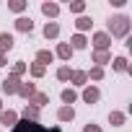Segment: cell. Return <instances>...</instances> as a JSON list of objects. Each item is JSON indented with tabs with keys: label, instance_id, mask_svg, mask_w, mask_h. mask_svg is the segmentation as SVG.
Here are the masks:
<instances>
[{
	"label": "cell",
	"instance_id": "5bb4252c",
	"mask_svg": "<svg viewBox=\"0 0 132 132\" xmlns=\"http://www.w3.org/2000/svg\"><path fill=\"white\" fill-rule=\"evenodd\" d=\"M57 119L65 122V124L73 122V119H75V109H73V106H60V109H57Z\"/></svg>",
	"mask_w": 132,
	"mask_h": 132
},
{
	"label": "cell",
	"instance_id": "44dd1931",
	"mask_svg": "<svg viewBox=\"0 0 132 132\" xmlns=\"http://www.w3.org/2000/svg\"><path fill=\"white\" fill-rule=\"evenodd\" d=\"M36 62L47 68L49 62H54V52H49V49H39V52H36Z\"/></svg>",
	"mask_w": 132,
	"mask_h": 132
},
{
	"label": "cell",
	"instance_id": "2e32d148",
	"mask_svg": "<svg viewBox=\"0 0 132 132\" xmlns=\"http://www.w3.org/2000/svg\"><path fill=\"white\" fill-rule=\"evenodd\" d=\"M60 36V23L57 21H47L44 23V39H57Z\"/></svg>",
	"mask_w": 132,
	"mask_h": 132
},
{
	"label": "cell",
	"instance_id": "ffe728a7",
	"mask_svg": "<svg viewBox=\"0 0 132 132\" xmlns=\"http://www.w3.org/2000/svg\"><path fill=\"white\" fill-rule=\"evenodd\" d=\"M60 98H62V106H73V104L78 101V93H75L73 88H65V91L60 93Z\"/></svg>",
	"mask_w": 132,
	"mask_h": 132
},
{
	"label": "cell",
	"instance_id": "ba28073f",
	"mask_svg": "<svg viewBox=\"0 0 132 132\" xmlns=\"http://www.w3.org/2000/svg\"><path fill=\"white\" fill-rule=\"evenodd\" d=\"M18 86H21V78H13V75H8V78L3 80V93H5V96H13V93L18 91Z\"/></svg>",
	"mask_w": 132,
	"mask_h": 132
},
{
	"label": "cell",
	"instance_id": "277c9868",
	"mask_svg": "<svg viewBox=\"0 0 132 132\" xmlns=\"http://www.w3.org/2000/svg\"><path fill=\"white\" fill-rule=\"evenodd\" d=\"M0 124L8 127V129H13V127L18 124V114H16L13 109H3V111H0Z\"/></svg>",
	"mask_w": 132,
	"mask_h": 132
},
{
	"label": "cell",
	"instance_id": "cb8c5ba5",
	"mask_svg": "<svg viewBox=\"0 0 132 132\" xmlns=\"http://www.w3.org/2000/svg\"><path fill=\"white\" fill-rule=\"evenodd\" d=\"M91 26H93V21H91L88 16H78V18H75V29H78V34H83V31H88Z\"/></svg>",
	"mask_w": 132,
	"mask_h": 132
},
{
	"label": "cell",
	"instance_id": "7402d4cb",
	"mask_svg": "<svg viewBox=\"0 0 132 132\" xmlns=\"http://www.w3.org/2000/svg\"><path fill=\"white\" fill-rule=\"evenodd\" d=\"M127 122V114L124 111H109V124L111 127H122Z\"/></svg>",
	"mask_w": 132,
	"mask_h": 132
},
{
	"label": "cell",
	"instance_id": "4316f807",
	"mask_svg": "<svg viewBox=\"0 0 132 132\" xmlns=\"http://www.w3.org/2000/svg\"><path fill=\"white\" fill-rule=\"evenodd\" d=\"M70 75H73V70L68 68V65L57 68V80H60V83H68V80H70Z\"/></svg>",
	"mask_w": 132,
	"mask_h": 132
},
{
	"label": "cell",
	"instance_id": "d6986e66",
	"mask_svg": "<svg viewBox=\"0 0 132 132\" xmlns=\"http://www.w3.org/2000/svg\"><path fill=\"white\" fill-rule=\"evenodd\" d=\"M42 13L54 21V18L60 16V5H57V3H42Z\"/></svg>",
	"mask_w": 132,
	"mask_h": 132
},
{
	"label": "cell",
	"instance_id": "603a6c76",
	"mask_svg": "<svg viewBox=\"0 0 132 132\" xmlns=\"http://www.w3.org/2000/svg\"><path fill=\"white\" fill-rule=\"evenodd\" d=\"M44 73H47V68H44V65H39V62H31V65H29V75H31L34 80L44 78Z\"/></svg>",
	"mask_w": 132,
	"mask_h": 132
},
{
	"label": "cell",
	"instance_id": "e0dca14e",
	"mask_svg": "<svg viewBox=\"0 0 132 132\" xmlns=\"http://www.w3.org/2000/svg\"><path fill=\"white\" fill-rule=\"evenodd\" d=\"M16 93H18L21 98H26V101H29V98H31V96L36 93V83H21Z\"/></svg>",
	"mask_w": 132,
	"mask_h": 132
},
{
	"label": "cell",
	"instance_id": "ac0fdd59",
	"mask_svg": "<svg viewBox=\"0 0 132 132\" xmlns=\"http://www.w3.org/2000/svg\"><path fill=\"white\" fill-rule=\"evenodd\" d=\"M29 104H31V106H36V109H42V106H47V104H49V93H42V91H36V93L29 98Z\"/></svg>",
	"mask_w": 132,
	"mask_h": 132
},
{
	"label": "cell",
	"instance_id": "83f0119b",
	"mask_svg": "<svg viewBox=\"0 0 132 132\" xmlns=\"http://www.w3.org/2000/svg\"><path fill=\"white\" fill-rule=\"evenodd\" d=\"M86 75H88V80H104V68H93L91 70H86Z\"/></svg>",
	"mask_w": 132,
	"mask_h": 132
},
{
	"label": "cell",
	"instance_id": "d4e9b609",
	"mask_svg": "<svg viewBox=\"0 0 132 132\" xmlns=\"http://www.w3.org/2000/svg\"><path fill=\"white\" fill-rule=\"evenodd\" d=\"M26 73H29V65H26V62H21V60L13 62V68H11V75H13V78H21V75H26Z\"/></svg>",
	"mask_w": 132,
	"mask_h": 132
},
{
	"label": "cell",
	"instance_id": "8992f818",
	"mask_svg": "<svg viewBox=\"0 0 132 132\" xmlns=\"http://www.w3.org/2000/svg\"><path fill=\"white\" fill-rule=\"evenodd\" d=\"M54 57H60L62 62H70V57H73V49H70V44H68V42H57Z\"/></svg>",
	"mask_w": 132,
	"mask_h": 132
},
{
	"label": "cell",
	"instance_id": "1f68e13d",
	"mask_svg": "<svg viewBox=\"0 0 132 132\" xmlns=\"http://www.w3.org/2000/svg\"><path fill=\"white\" fill-rule=\"evenodd\" d=\"M0 111H3V101H0Z\"/></svg>",
	"mask_w": 132,
	"mask_h": 132
},
{
	"label": "cell",
	"instance_id": "f1b7e54d",
	"mask_svg": "<svg viewBox=\"0 0 132 132\" xmlns=\"http://www.w3.org/2000/svg\"><path fill=\"white\" fill-rule=\"evenodd\" d=\"M83 11H86V0H73V3H70V13L83 16Z\"/></svg>",
	"mask_w": 132,
	"mask_h": 132
},
{
	"label": "cell",
	"instance_id": "7a4b0ae2",
	"mask_svg": "<svg viewBox=\"0 0 132 132\" xmlns=\"http://www.w3.org/2000/svg\"><path fill=\"white\" fill-rule=\"evenodd\" d=\"M11 132H62V129H60V127H42L39 122H26V119H18V124H16Z\"/></svg>",
	"mask_w": 132,
	"mask_h": 132
},
{
	"label": "cell",
	"instance_id": "7c38bea8",
	"mask_svg": "<svg viewBox=\"0 0 132 132\" xmlns=\"http://www.w3.org/2000/svg\"><path fill=\"white\" fill-rule=\"evenodd\" d=\"M39 114H42V109H36V106H31V104H26L23 111H21V117H23L26 122H39Z\"/></svg>",
	"mask_w": 132,
	"mask_h": 132
},
{
	"label": "cell",
	"instance_id": "9c48e42d",
	"mask_svg": "<svg viewBox=\"0 0 132 132\" xmlns=\"http://www.w3.org/2000/svg\"><path fill=\"white\" fill-rule=\"evenodd\" d=\"M16 47V39H13V34H8V31H0V52H11Z\"/></svg>",
	"mask_w": 132,
	"mask_h": 132
},
{
	"label": "cell",
	"instance_id": "30bf717a",
	"mask_svg": "<svg viewBox=\"0 0 132 132\" xmlns=\"http://www.w3.org/2000/svg\"><path fill=\"white\" fill-rule=\"evenodd\" d=\"M70 83H73L75 88H86V86H88V75H86V70H73Z\"/></svg>",
	"mask_w": 132,
	"mask_h": 132
},
{
	"label": "cell",
	"instance_id": "6da1fadb",
	"mask_svg": "<svg viewBox=\"0 0 132 132\" xmlns=\"http://www.w3.org/2000/svg\"><path fill=\"white\" fill-rule=\"evenodd\" d=\"M129 29H132V18L124 16V13H117V16H111L106 21V34L114 36V39H127Z\"/></svg>",
	"mask_w": 132,
	"mask_h": 132
},
{
	"label": "cell",
	"instance_id": "3957f363",
	"mask_svg": "<svg viewBox=\"0 0 132 132\" xmlns=\"http://www.w3.org/2000/svg\"><path fill=\"white\" fill-rule=\"evenodd\" d=\"M91 42H93V49L96 52H109V47H111V36L106 31H96L91 36Z\"/></svg>",
	"mask_w": 132,
	"mask_h": 132
},
{
	"label": "cell",
	"instance_id": "4fadbf2b",
	"mask_svg": "<svg viewBox=\"0 0 132 132\" xmlns=\"http://www.w3.org/2000/svg\"><path fill=\"white\" fill-rule=\"evenodd\" d=\"M111 70H114V73H129V62H127V57H122V54L114 57V60H111Z\"/></svg>",
	"mask_w": 132,
	"mask_h": 132
},
{
	"label": "cell",
	"instance_id": "f546056e",
	"mask_svg": "<svg viewBox=\"0 0 132 132\" xmlns=\"http://www.w3.org/2000/svg\"><path fill=\"white\" fill-rule=\"evenodd\" d=\"M83 132H101V127H98V124H93V122H88V124L83 127Z\"/></svg>",
	"mask_w": 132,
	"mask_h": 132
},
{
	"label": "cell",
	"instance_id": "4dcf8cb0",
	"mask_svg": "<svg viewBox=\"0 0 132 132\" xmlns=\"http://www.w3.org/2000/svg\"><path fill=\"white\" fill-rule=\"evenodd\" d=\"M5 65H8V54H5V52H0V68H5Z\"/></svg>",
	"mask_w": 132,
	"mask_h": 132
},
{
	"label": "cell",
	"instance_id": "484cf974",
	"mask_svg": "<svg viewBox=\"0 0 132 132\" xmlns=\"http://www.w3.org/2000/svg\"><path fill=\"white\" fill-rule=\"evenodd\" d=\"M26 8H29L26 0H11V3H8V11H13V13H23Z\"/></svg>",
	"mask_w": 132,
	"mask_h": 132
},
{
	"label": "cell",
	"instance_id": "5b68a950",
	"mask_svg": "<svg viewBox=\"0 0 132 132\" xmlns=\"http://www.w3.org/2000/svg\"><path fill=\"white\" fill-rule=\"evenodd\" d=\"M80 98H83V101H86L88 106H91V104H98V98H101V91H98L96 86H86V88H83V96H80Z\"/></svg>",
	"mask_w": 132,
	"mask_h": 132
},
{
	"label": "cell",
	"instance_id": "52a82bcc",
	"mask_svg": "<svg viewBox=\"0 0 132 132\" xmlns=\"http://www.w3.org/2000/svg\"><path fill=\"white\" fill-rule=\"evenodd\" d=\"M16 31H21V34H31V31H34V21H31L29 16H18V18H16Z\"/></svg>",
	"mask_w": 132,
	"mask_h": 132
},
{
	"label": "cell",
	"instance_id": "8fae6325",
	"mask_svg": "<svg viewBox=\"0 0 132 132\" xmlns=\"http://www.w3.org/2000/svg\"><path fill=\"white\" fill-rule=\"evenodd\" d=\"M68 44H70V49L75 52V49H86V47H88V39H86V34H73Z\"/></svg>",
	"mask_w": 132,
	"mask_h": 132
},
{
	"label": "cell",
	"instance_id": "9a60e30c",
	"mask_svg": "<svg viewBox=\"0 0 132 132\" xmlns=\"http://www.w3.org/2000/svg\"><path fill=\"white\" fill-rule=\"evenodd\" d=\"M91 60L96 62V68H104V65H109V62H111V52H96V49H93Z\"/></svg>",
	"mask_w": 132,
	"mask_h": 132
}]
</instances>
